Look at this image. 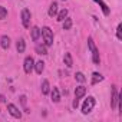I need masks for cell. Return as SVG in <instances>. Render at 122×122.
<instances>
[{
	"label": "cell",
	"instance_id": "6da1fadb",
	"mask_svg": "<svg viewBox=\"0 0 122 122\" xmlns=\"http://www.w3.org/2000/svg\"><path fill=\"white\" fill-rule=\"evenodd\" d=\"M40 35L43 36V40H45V45H46V46H52V45H53V32L50 30V27L45 26V27L40 30Z\"/></svg>",
	"mask_w": 122,
	"mask_h": 122
},
{
	"label": "cell",
	"instance_id": "7a4b0ae2",
	"mask_svg": "<svg viewBox=\"0 0 122 122\" xmlns=\"http://www.w3.org/2000/svg\"><path fill=\"white\" fill-rule=\"evenodd\" d=\"M88 46H89V49H91V52H92V60H93V63H95V65H99V62H101V59H99V50L96 49V46H95L92 37L88 39Z\"/></svg>",
	"mask_w": 122,
	"mask_h": 122
},
{
	"label": "cell",
	"instance_id": "3957f363",
	"mask_svg": "<svg viewBox=\"0 0 122 122\" xmlns=\"http://www.w3.org/2000/svg\"><path fill=\"white\" fill-rule=\"evenodd\" d=\"M95 103H96V101H95V98L93 96H88V99L83 102V105H82V112L86 115V113H89L92 109H93V106H95Z\"/></svg>",
	"mask_w": 122,
	"mask_h": 122
},
{
	"label": "cell",
	"instance_id": "277c9868",
	"mask_svg": "<svg viewBox=\"0 0 122 122\" xmlns=\"http://www.w3.org/2000/svg\"><path fill=\"white\" fill-rule=\"evenodd\" d=\"M23 68H25V72H26V73H32V71H33V68H35V60H33L32 56H27V57L25 59Z\"/></svg>",
	"mask_w": 122,
	"mask_h": 122
},
{
	"label": "cell",
	"instance_id": "5b68a950",
	"mask_svg": "<svg viewBox=\"0 0 122 122\" xmlns=\"http://www.w3.org/2000/svg\"><path fill=\"white\" fill-rule=\"evenodd\" d=\"M30 10L29 9H23L22 10V23H23V26L27 29L29 26H30Z\"/></svg>",
	"mask_w": 122,
	"mask_h": 122
},
{
	"label": "cell",
	"instance_id": "8992f818",
	"mask_svg": "<svg viewBox=\"0 0 122 122\" xmlns=\"http://www.w3.org/2000/svg\"><path fill=\"white\" fill-rule=\"evenodd\" d=\"M7 111H9V113H10L12 116H15V118H22V112H20L19 108L15 106L13 103H9V105H7Z\"/></svg>",
	"mask_w": 122,
	"mask_h": 122
},
{
	"label": "cell",
	"instance_id": "52a82bcc",
	"mask_svg": "<svg viewBox=\"0 0 122 122\" xmlns=\"http://www.w3.org/2000/svg\"><path fill=\"white\" fill-rule=\"evenodd\" d=\"M118 102H119V95H118L116 86H112V99H111V106L115 109V108L118 106Z\"/></svg>",
	"mask_w": 122,
	"mask_h": 122
},
{
	"label": "cell",
	"instance_id": "ba28073f",
	"mask_svg": "<svg viewBox=\"0 0 122 122\" xmlns=\"http://www.w3.org/2000/svg\"><path fill=\"white\" fill-rule=\"evenodd\" d=\"M85 93H86V88L85 86H76V89H75V99H81L82 96H85Z\"/></svg>",
	"mask_w": 122,
	"mask_h": 122
},
{
	"label": "cell",
	"instance_id": "9c48e42d",
	"mask_svg": "<svg viewBox=\"0 0 122 122\" xmlns=\"http://www.w3.org/2000/svg\"><path fill=\"white\" fill-rule=\"evenodd\" d=\"M0 45H2L3 49H9V46H10V37L6 36V35H3L2 39H0Z\"/></svg>",
	"mask_w": 122,
	"mask_h": 122
},
{
	"label": "cell",
	"instance_id": "30bf717a",
	"mask_svg": "<svg viewBox=\"0 0 122 122\" xmlns=\"http://www.w3.org/2000/svg\"><path fill=\"white\" fill-rule=\"evenodd\" d=\"M16 49H17L19 53H23V52H25V49H26L25 39H19V40H17V43H16Z\"/></svg>",
	"mask_w": 122,
	"mask_h": 122
},
{
	"label": "cell",
	"instance_id": "8fae6325",
	"mask_svg": "<svg viewBox=\"0 0 122 122\" xmlns=\"http://www.w3.org/2000/svg\"><path fill=\"white\" fill-rule=\"evenodd\" d=\"M56 15H57V3L53 2V3L50 5V7H49V16L53 17V16H56Z\"/></svg>",
	"mask_w": 122,
	"mask_h": 122
},
{
	"label": "cell",
	"instance_id": "7c38bea8",
	"mask_svg": "<svg viewBox=\"0 0 122 122\" xmlns=\"http://www.w3.org/2000/svg\"><path fill=\"white\" fill-rule=\"evenodd\" d=\"M102 81H103V76L101 73H98V72H93L92 73V83L93 85H96L98 82H102Z\"/></svg>",
	"mask_w": 122,
	"mask_h": 122
},
{
	"label": "cell",
	"instance_id": "4fadbf2b",
	"mask_svg": "<svg viewBox=\"0 0 122 122\" xmlns=\"http://www.w3.org/2000/svg\"><path fill=\"white\" fill-rule=\"evenodd\" d=\"M63 60H65V65H66L68 68H72V65H73V60H72V55H71V53H65V57H63Z\"/></svg>",
	"mask_w": 122,
	"mask_h": 122
},
{
	"label": "cell",
	"instance_id": "5bb4252c",
	"mask_svg": "<svg viewBox=\"0 0 122 122\" xmlns=\"http://www.w3.org/2000/svg\"><path fill=\"white\" fill-rule=\"evenodd\" d=\"M39 37H40V29L35 26V27L32 29V40H33V42H36Z\"/></svg>",
	"mask_w": 122,
	"mask_h": 122
},
{
	"label": "cell",
	"instance_id": "9a60e30c",
	"mask_svg": "<svg viewBox=\"0 0 122 122\" xmlns=\"http://www.w3.org/2000/svg\"><path fill=\"white\" fill-rule=\"evenodd\" d=\"M52 101L53 102H59L60 101V93H59V89L57 88H53L52 89Z\"/></svg>",
	"mask_w": 122,
	"mask_h": 122
},
{
	"label": "cell",
	"instance_id": "2e32d148",
	"mask_svg": "<svg viewBox=\"0 0 122 122\" xmlns=\"http://www.w3.org/2000/svg\"><path fill=\"white\" fill-rule=\"evenodd\" d=\"M36 53H39V55H47L46 45H36Z\"/></svg>",
	"mask_w": 122,
	"mask_h": 122
},
{
	"label": "cell",
	"instance_id": "e0dca14e",
	"mask_svg": "<svg viewBox=\"0 0 122 122\" xmlns=\"http://www.w3.org/2000/svg\"><path fill=\"white\" fill-rule=\"evenodd\" d=\"M66 16H68V10L66 9H62V10H60L59 12V15H57V22H63L65 19H66Z\"/></svg>",
	"mask_w": 122,
	"mask_h": 122
},
{
	"label": "cell",
	"instance_id": "ac0fdd59",
	"mask_svg": "<svg viewBox=\"0 0 122 122\" xmlns=\"http://www.w3.org/2000/svg\"><path fill=\"white\" fill-rule=\"evenodd\" d=\"M35 69H36V72L40 75V73L43 72V69H45V63L42 62V60H39V62H36V63H35Z\"/></svg>",
	"mask_w": 122,
	"mask_h": 122
},
{
	"label": "cell",
	"instance_id": "d6986e66",
	"mask_svg": "<svg viewBox=\"0 0 122 122\" xmlns=\"http://www.w3.org/2000/svg\"><path fill=\"white\" fill-rule=\"evenodd\" d=\"M42 93L43 95H47L49 93V81H46V79L42 82Z\"/></svg>",
	"mask_w": 122,
	"mask_h": 122
},
{
	"label": "cell",
	"instance_id": "ffe728a7",
	"mask_svg": "<svg viewBox=\"0 0 122 122\" xmlns=\"http://www.w3.org/2000/svg\"><path fill=\"white\" fill-rule=\"evenodd\" d=\"M95 2L101 5V7H102V10H103V15H106V16H108V15H109V9H108V6L102 2V0H95Z\"/></svg>",
	"mask_w": 122,
	"mask_h": 122
},
{
	"label": "cell",
	"instance_id": "44dd1931",
	"mask_svg": "<svg viewBox=\"0 0 122 122\" xmlns=\"http://www.w3.org/2000/svg\"><path fill=\"white\" fill-rule=\"evenodd\" d=\"M6 17H7V10H6V7L0 6V20H3V19H6Z\"/></svg>",
	"mask_w": 122,
	"mask_h": 122
},
{
	"label": "cell",
	"instance_id": "7402d4cb",
	"mask_svg": "<svg viewBox=\"0 0 122 122\" xmlns=\"http://www.w3.org/2000/svg\"><path fill=\"white\" fill-rule=\"evenodd\" d=\"M72 27V19H66L63 22V30H69Z\"/></svg>",
	"mask_w": 122,
	"mask_h": 122
},
{
	"label": "cell",
	"instance_id": "603a6c76",
	"mask_svg": "<svg viewBox=\"0 0 122 122\" xmlns=\"http://www.w3.org/2000/svg\"><path fill=\"white\" fill-rule=\"evenodd\" d=\"M75 78H76V81H78V82H82V83L86 81V78H85V75H83L82 72H78V73L75 75Z\"/></svg>",
	"mask_w": 122,
	"mask_h": 122
},
{
	"label": "cell",
	"instance_id": "cb8c5ba5",
	"mask_svg": "<svg viewBox=\"0 0 122 122\" xmlns=\"http://www.w3.org/2000/svg\"><path fill=\"white\" fill-rule=\"evenodd\" d=\"M116 37L121 40L122 39V25H118V29H116Z\"/></svg>",
	"mask_w": 122,
	"mask_h": 122
},
{
	"label": "cell",
	"instance_id": "d4e9b609",
	"mask_svg": "<svg viewBox=\"0 0 122 122\" xmlns=\"http://www.w3.org/2000/svg\"><path fill=\"white\" fill-rule=\"evenodd\" d=\"M78 106H79V99H75V101H73V108L76 109Z\"/></svg>",
	"mask_w": 122,
	"mask_h": 122
},
{
	"label": "cell",
	"instance_id": "484cf974",
	"mask_svg": "<svg viewBox=\"0 0 122 122\" xmlns=\"http://www.w3.org/2000/svg\"><path fill=\"white\" fill-rule=\"evenodd\" d=\"M20 102H22L23 105H26V96H22V98H20Z\"/></svg>",
	"mask_w": 122,
	"mask_h": 122
}]
</instances>
